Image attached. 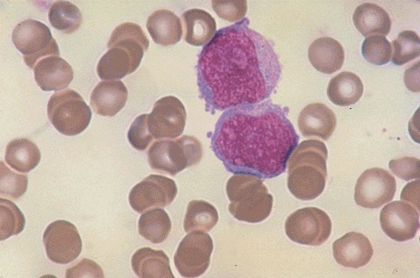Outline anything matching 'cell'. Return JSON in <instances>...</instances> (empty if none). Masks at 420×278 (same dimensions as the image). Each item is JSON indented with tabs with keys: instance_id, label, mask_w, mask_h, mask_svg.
<instances>
[{
	"instance_id": "6da1fadb",
	"label": "cell",
	"mask_w": 420,
	"mask_h": 278,
	"mask_svg": "<svg viewBox=\"0 0 420 278\" xmlns=\"http://www.w3.org/2000/svg\"><path fill=\"white\" fill-rule=\"evenodd\" d=\"M248 22L220 29L199 55L197 85L206 111L260 103L279 82L281 66L274 46Z\"/></svg>"
},
{
	"instance_id": "7a4b0ae2",
	"label": "cell",
	"mask_w": 420,
	"mask_h": 278,
	"mask_svg": "<svg viewBox=\"0 0 420 278\" xmlns=\"http://www.w3.org/2000/svg\"><path fill=\"white\" fill-rule=\"evenodd\" d=\"M298 141L284 110L262 101L227 109L216 122L211 147L230 173L270 179L286 170Z\"/></svg>"
},
{
	"instance_id": "3957f363",
	"label": "cell",
	"mask_w": 420,
	"mask_h": 278,
	"mask_svg": "<svg viewBox=\"0 0 420 278\" xmlns=\"http://www.w3.org/2000/svg\"><path fill=\"white\" fill-rule=\"evenodd\" d=\"M328 150L318 140L297 145L288 161L287 186L298 199L311 200L323 192L326 178Z\"/></svg>"
},
{
	"instance_id": "277c9868",
	"label": "cell",
	"mask_w": 420,
	"mask_h": 278,
	"mask_svg": "<svg viewBox=\"0 0 420 278\" xmlns=\"http://www.w3.org/2000/svg\"><path fill=\"white\" fill-rule=\"evenodd\" d=\"M149 41L137 24L125 22L111 33L107 47L97 66L103 80H115L134 72L139 66Z\"/></svg>"
},
{
	"instance_id": "5b68a950",
	"label": "cell",
	"mask_w": 420,
	"mask_h": 278,
	"mask_svg": "<svg viewBox=\"0 0 420 278\" xmlns=\"http://www.w3.org/2000/svg\"><path fill=\"white\" fill-rule=\"evenodd\" d=\"M230 213L237 219L258 223L270 215L273 198L262 181L253 175H232L226 184Z\"/></svg>"
},
{
	"instance_id": "8992f818",
	"label": "cell",
	"mask_w": 420,
	"mask_h": 278,
	"mask_svg": "<svg viewBox=\"0 0 420 278\" xmlns=\"http://www.w3.org/2000/svg\"><path fill=\"white\" fill-rule=\"evenodd\" d=\"M202 156L201 142L197 138L187 135L174 140L156 141L148 151V161L151 168L172 176L198 163Z\"/></svg>"
},
{
	"instance_id": "52a82bcc",
	"label": "cell",
	"mask_w": 420,
	"mask_h": 278,
	"mask_svg": "<svg viewBox=\"0 0 420 278\" xmlns=\"http://www.w3.org/2000/svg\"><path fill=\"white\" fill-rule=\"evenodd\" d=\"M51 124L65 136H76L89 125L92 111L82 96L76 91L65 89L54 93L47 105Z\"/></svg>"
},
{
	"instance_id": "ba28073f",
	"label": "cell",
	"mask_w": 420,
	"mask_h": 278,
	"mask_svg": "<svg viewBox=\"0 0 420 278\" xmlns=\"http://www.w3.org/2000/svg\"><path fill=\"white\" fill-rule=\"evenodd\" d=\"M12 41L31 69L44 57L59 56L57 43L50 29L38 20H25L18 24L13 31Z\"/></svg>"
},
{
	"instance_id": "9c48e42d",
	"label": "cell",
	"mask_w": 420,
	"mask_h": 278,
	"mask_svg": "<svg viewBox=\"0 0 420 278\" xmlns=\"http://www.w3.org/2000/svg\"><path fill=\"white\" fill-rule=\"evenodd\" d=\"M331 230L332 223L328 215L314 207L296 210L285 222V231L290 240L305 245H321L328 240Z\"/></svg>"
},
{
	"instance_id": "30bf717a",
	"label": "cell",
	"mask_w": 420,
	"mask_h": 278,
	"mask_svg": "<svg viewBox=\"0 0 420 278\" xmlns=\"http://www.w3.org/2000/svg\"><path fill=\"white\" fill-rule=\"evenodd\" d=\"M213 251L211 236L201 231L186 235L174 257V265L182 277H197L208 268Z\"/></svg>"
},
{
	"instance_id": "8fae6325",
	"label": "cell",
	"mask_w": 420,
	"mask_h": 278,
	"mask_svg": "<svg viewBox=\"0 0 420 278\" xmlns=\"http://www.w3.org/2000/svg\"><path fill=\"white\" fill-rule=\"evenodd\" d=\"M43 241L48 258L59 264L75 260L82 251V241L76 227L65 220H57L46 228Z\"/></svg>"
},
{
	"instance_id": "7c38bea8",
	"label": "cell",
	"mask_w": 420,
	"mask_h": 278,
	"mask_svg": "<svg viewBox=\"0 0 420 278\" xmlns=\"http://www.w3.org/2000/svg\"><path fill=\"white\" fill-rule=\"evenodd\" d=\"M186 111L181 101L167 96L158 100L148 115L149 131L154 139H174L181 136L186 122Z\"/></svg>"
},
{
	"instance_id": "4fadbf2b",
	"label": "cell",
	"mask_w": 420,
	"mask_h": 278,
	"mask_svg": "<svg viewBox=\"0 0 420 278\" xmlns=\"http://www.w3.org/2000/svg\"><path fill=\"white\" fill-rule=\"evenodd\" d=\"M396 191V182L387 170L372 168L358 177L354 192L356 203L366 208H378L391 201Z\"/></svg>"
},
{
	"instance_id": "5bb4252c",
	"label": "cell",
	"mask_w": 420,
	"mask_h": 278,
	"mask_svg": "<svg viewBox=\"0 0 420 278\" xmlns=\"http://www.w3.org/2000/svg\"><path fill=\"white\" fill-rule=\"evenodd\" d=\"M176 193L177 187L173 180L150 175L131 189L129 203L134 210L143 213L152 207L168 206Z\"/></svg>"
},
{
	"instance_id": "9a60e30c",
	"label": "cell",
	"mask_w": 420,
	"mask_h": 278,
	"mask_svg": "<svg viewBox=\"0 0 420 278\" xmlns=\"http://www.w3.org/2000/svg\"><path fill=\"white\" fill-rule=\"evenodd\" d=\"M379 222L387 236L396 241L404 242L415 236L419 228V214L412 205L397 200L382 209Z\"/></svg>"
},
{
	"instance_id": "2e32d148",
	"label": "cell",
	"mask_w": 420,
	"mask_h": 278,
	"mask_svg": "<svg viewBox=\"0 0 420 278\" xmlns=\"http://www.w3.org/2000/svg\"><path fill=\"white\" fill-rule=\"evenodd\" d=\"M333 256L340 265L353 268L365 265L371 259L373 249L369 239L360 233L351 231L332 244Z\"/></svg>"
},
{
	"instance_id": "e0dca14e",
	"label": "cell",
	"mask_w": 420,
	"mask_h": 278,
	"mask_svg": "<svg viewBox=\"0 0 420 278\" xmlns=\"http://www.w3.org/2000/svg\"><path fill=\"white\" fill-rule=\"evenodd\" d=\"M333 111L321 103L307 105L300 113L298 126L304 137L316 136L324 140L332 134L336 126Z\"/></svg>"
},
{
	"instance_id": "ac0fdd59",
	"label": "cell",
	"mask_w": 420,
	"mask_h": 278,
	"mask_svg": "<svg viewBox=\"0 0 420 278\" xmlns=\"http://www.w3.org/2000/svg\"><path fill=\"white\" fill-rule=\"evenodd\" d=\"M34 78L43 91L62 90L74 78L71 66L59 56H49L40 59L34 68Z\"/></svg>"
},
{
	"instance_id": "d6986e66",
	"label": "cell",
	"mask_w": 420,
	"mask_h": 278,
	"mask_svg": "<svg viewBox=\"0 0 420 278\" xmlns=\"http://www.w3.org/2000/svg\"><path fill=\"white\" fill-rule=\"evenodd\" d=\"M127 95L122 81H102L93 89L90 103L96 114L113 117L125 106Z\"/></svg>"
},
{
	"instance_id": "ffe728a7",
	"label": "cell",
	"mask_w": 420,
	"mask_h": 278,
	"mask_svg": "<svg viewBox=\"0 0 420 278\" xmlns=\"http://www.w3.org/2000/svg\"><path fill=\"white\" fill-rule=\"evenodd\" d=\"M308 57L318 71L331 74L341 68L344 60L342 45L331 37H321L309 47Z\"/></svg>"
},
{
	"instance_id": "44dd1931",
	"label": "cell",
	"mask_w": 420,
	"mask_h": 278,
	"mask_svg": "<svg viewBox=\"0 0 420 278\" xmlns=\"http://www.w3.org/2000/svg\"><path fill=\"white\" fill-rule=\"evenodd\" d=\"M132 268L141 278H174L169 259L162 250L150 247L137 249L132 256Z\"/></svg>"
},
{
	"instance_id": "7402d4cb",
	"label": "cell",
	"mask_w": 420,
	"mask_h": 278,
	"mask_svg": "<svg viewBox=\"0 0 420 278\" xmlns=\"http://www.w3.org/2000/svg\"><path fill=\"white\" fill-rule=\"evenodd\" d=\"M146 28L153 41L163 46L176 44L183 34L180 18L164 9L156 10L148 17Z\"/></svg>"
},
{
	"instance_id": "603a6c76",
	"label": "cell",
	"mask_w": 420,
	"mask_h": 278,
	"mask_svg": "<svg viewBox=\"0 0 420 278\" xmlns=\"http://www.w3.org/2000/svg\"><path fill=\"white\" fill-rule=\"evenodd\" d=\"M356 28L365 37L370 35L386 36L391 31V20L388 13L373 3L359 5L353 14Z\"/></svg>"
},
{
	"instance_id": "cb8c5ba5",
	"label": "cell",
	"mask_w": 420,
	"mask_h": 278,
	"mask_svg": "<svg viewBox=\"0 0 420 278\" xmlns=\"http://www.w3.org/2000/svg\"><path fill=\"white\" fill-rule=\"evenodd\" d=\"M184 24V40L194 46L207 44L216 33L214 18L202 9L193 8L182 14Z\"/></svg>"
},
{
	"instance_id": "d4e9b609",
	"label": "cell",
	"mask_w": 420,
	"mask_h": 278,
	"mask_svg": "<svg viewBox=\"0 0 420 278\" xmlns=\"http://www.w3.org/2000/svg\"><path fill=\"white\" fill-rule=\"evenodd\" d=\"M363 92L360 78L354 73L342 72L329 82L327 94L332 103L340 106L356 103Z\"/></svg>"
},
{
	"instance_id": "484cf974",
	"label": "cell",
	"mask_w": 420,
	"mask_h": 278,
	"mask_svg": "<svg viewBox=\"0 0 420 278\" xmlns=\"http://www.w3.org/2000/svg\"><path fill=\"white\" fill-rule=\"evenodd\" d=\"M38 146L27 138H16L10 141L5 151V161L13 169L28 173L35 168L41 160Z\"/></svg>"
},
{
	"instance_id": "4316f807",
	"label": "cell",
	"mask_w": 420,
	"mask_h": 278,
	"mask_svg": "<svg viewBox=\"0 0 420 278\" xmlns=\"http://www.w3.org/2000/svg\"><path fill=\"white\" fill-rule=\"evenodd\" d=\"M139 233L152 243L164 241L170 233L172 223L167 213L161 208H154L144 212L138 223Z\"/></svg>"
},
{
	"instance_id": "83f0119b",
	"label": "cell",
	"mask_w": 420,
	"mask_h": 278,
	"mask_svg": "<svg viewBox=\"0 0 420 278\" xmlns=\"http://www.w3.org/2000/svg\"><path fill=\"white\" fill-rule=\"evenodd\" d=\"M218 220V212L214 205L202 200H193L188 205L183 228L186 233L195 231L208 232Z\"/></svg>"
},
{
	"instance_id": "f1b7e54d",
	"label": "cell",
	"mask_w": 420,
	"mask_h": 278,
	"mask_svg": "<svg viewBox=\"0 0 420 278\" xmlns=\"http://www.w3.org/2000/svg\"><path fill=\"white\" fill-rule=\"evenodd\" d=\"M50 24L64 34L76 31L82 22V14L78 8L68 1L54 2L48 11Z\"/></svg>"
},
{
	"instance_id": "f546056e",
	"label": "cell",
	"mask_w": 420,
	"mask_h": 278,
	"mask_svg": "<svg viewBox=\"0 0 420 278\" xmlns=\"http://www.w3.org/2000/svg\"><path fill=\"white\" fill-rule=\"evenodd\" d=\"M391 44L393 50L391 61L396 66H402L420 54V38L414 31H401Z\"/></svg>"
},
{
	"instance_id": "4dcf8cb0",
	"label": "cell",
	"mask_w": 420,
	"mask_h": 278,
	"mask_svg": "<svg viewBox=\"0 0 420 278\" xmlns=\"http://www.w3.org/2000/svg\"><path fill=\"white\" fill-rule=\"evenodd\" d=\"M24 214L12 201L0 199V240L19 234L24 228Z\"/></svg>"
},
{
	"instance_id": "1f68e13d",
	"label": "cell",
	"mask_w": 420,
	"mask_h": 278,
	"mask_svg": "<svg viewBox=\"0 0 420 278\" xmlns=\"http://www.w3.org/2000/svg\"><path fill=\"white\" fill-rule=\"evenodd\" d=\"M391 44L382 35H372L364 40L361 52L363 57L370 63L381 66L390 61Z\"/></svg>"
},
{
	"instance_id": "d6a6232c",
	"label": "cell",
	"mask_w": 420,
	"mask_h": 278,
	"mask_svg": "<svg viewBox=\"0 0 420 278\" xmlns=\"http://www.w3.org/2000/svg\"><path fill=\"white\" fill-rule=\"evenodd\" d=\"M0 169L1 196L12 200L18 199L27 189V176L13 172L2 161Z\"/></svg>"
},
{
	"instance_id": "836d02e7",
	"label": "cell",
	"mask_w": 420,
	"mask_h": 278,
	"mask_svg": "<svg viewBox=\"0 0 420 278\" xmlns=\"http://www.w3.org/2000/svg\"><path fill=\"white\" fill-rule=\"evenodd\" d=\"M148 114L135 118L127 132V139L132 146L139 151L145 150L154 139L148 126Z\"/></svg>"
},
{
	"instance_id": "e575fe53",
	"label": "cell",
	"mask_w": 420,
	"mask_h": 278,
	"mask_svg": "<svg viewBox=\"0 0 420 278\" xmlns=\"http://www.w3.org/2000/svg\"><path fill=\"white\" fill-rule=\"evenodd\" d=\"M211 4L218 16L229 22L240 20L247 10L246 1H212Z\"/></svg>"
},
{
	"instance_id": "d590c367",
	"label": "cell",
	"mask_w": 420,
	"mask_h": 278,
	"mask_svg": "<svg viewBox=\"0 0 420 278\" xmlns=\"http://www.w3.org/2000/svg\"><path fill=\"white\" fill-rule=\"evenodd\" d=\"M390 170L398 177L406 180L419 178V159L404 156L389 161Z\"/></svg>"
},
{
	"instance_id": "8d00e7d4",
	"label": "cell",
	"mask_w": 420,
	"mask_h": 278,
	"mask_svg": "<svg viewBox=\"0 0 420 278\" xmlns=\"http://www.w3.org/2000/svg\"><path fill=\"white\" fill-rule=\"evenodd\" d=\"M104 272L101 267L88 258H83L69 267L66 270V277H104Z\"/></svg>"
},
{
	"instance_id": "74e56055",
	"label": "cell",
	"mask_w": 420,
	"mask_h": 278,
	"mask_svg": "<svg viewBox=\"0 0 420 278\" xmlns=\"http://www.w3.org/2000/svg\"><path fill=\"white\" fill-rule=\"evenodd\" d=\"M400 198L411 203L419 211V180L408 183L403 188Z\"/></svg>"
},
{
	"instance_id": "f35d334b",
	"label": "cell",
	"mask_w": 420,
	"mask_h": 278,
	"mask_svg": "<svg viewBox=\"0 0 420 278\" xmlns=\"http://www.w3.org/2000/svg\"><path fill=\"white\" fill-rule=\"evenodd\" d=\"M405 83L412 92H419V61L405 71Z\"/></svg>"
}]
</instances>
